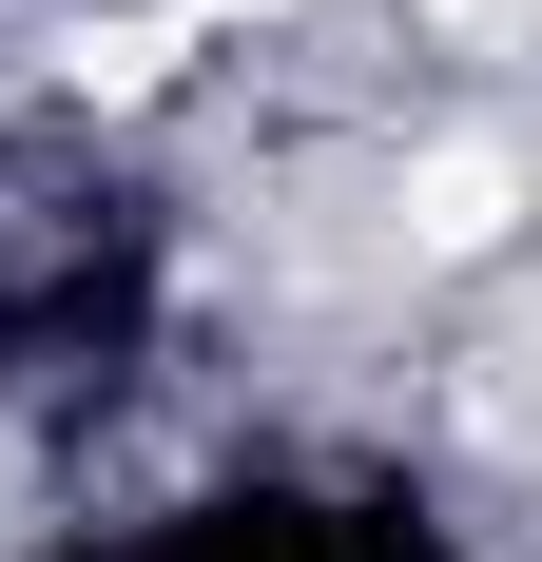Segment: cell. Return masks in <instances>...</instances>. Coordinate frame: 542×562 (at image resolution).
<instances>
[{"instance_id":"cell-3","label":"cell","mask_w":542,"mask_h":562,"mask_svg":"<svg viewBox=\"0 0 542 562\" xmlns=\"http://www.w3.org/2000/svg\"><path fill=\"white\" fill-rule=\"evenodd\" d=\"M194 20H271V0H194Z\"/></svg>"},{"instance_id":"cell-2","label":"cell","mask_w":542,"mask_h":562,"mask_svg":"<svg viewBox=\"0 0 542 562\" xmlns=\"http://www.w3.org/2000/svg\"><path fill=\"white\" fill-rule=\"evenodd\" d=\"M78 58V98H156L174 58H194V0H156V20H98V40H58Z\"/></svg>"},{"instance_id":"cell-1","label":"cell","mask_w":542,"mask_h":562,"mask_svg":"<svg viewBox=\"0 0 542 562\" xmlns=\"http://www.w3.org/2000/svg\"><path fill=\"white\" fill-rule=\"evenodd\" d=\"M504 214H523V175H504V156H485V136H445V156H427V175H407V233H427V252H485V233H504Z\"/></svg>"}]
</instances>
